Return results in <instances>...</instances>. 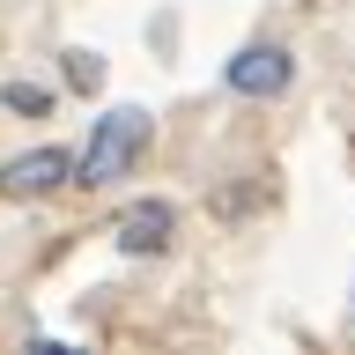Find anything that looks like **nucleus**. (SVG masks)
<instances>
[{
  "label": "nucleus",
  "mask_w": 355,
  "mask_h": 355,
  "mask_svg": "<svg viewBox=\"0 0 355 355\" xmlns=\"http://www.w3.org/2000/svg\"><path fill=\"white\" fill-rule=\"evenodd\" d=\"M148 133H155V119L141 104H119V111H104L96 119V133H89V148H82V163H74V185H119V178L141 163V148H148Z\"/></svg>",
  "instance_id": "1"
},
{
  "label": "nucleus",
  "mask_w": 355,
  "mask_h": 355,
  "mask_svg": "<svg viewBox=\"0 0 355 355\" xmlns=\"http://www.w3.org/2000/svg\"><path fill=\"white\" fill-rule=\"evenodd\" d=\"M67 178H74V155H67V148L8 155V163H0V200H44V193H60Z\"/></svg>",
  "instance_id": "2"
},
{
  "label": "nucleus",
  "mask_w": 355,
  "mask_h": 355,
  "mask_svg": "<svg viewBox=\"0 0 355 355\" xmlns=\"http://www.w3.org/2000/svg\"><path fill=\"white\" fill-rule=\"evenodd\" d=\"M296 82V60H288L282 44H244L237 60H230V89L237 96H282Z\"/></svg>",
  "instance_id": "3"
},
{
  "label": "nucleus",
  "mask_w": 355,
  "mask_h": 355,
  "mask_svg": "<svg viewBox=\"0 0 355 355\" xmlns=\"http://www.w3.org/2000/svg\"><path fill=\"white\" fill-rule=\"evenodd\" d=\"M171 230H178V207L171 200H133L126 215H119V252H163L171 244Z\"/></svg>",
  "instance_id": "4"
},
{
  "label": "nucleus",
  "mask_w": 355,
  "mask_h": 355,
  "mask_svg": "<svg viewBox=\"0 0 355 355\" xmlns=\"http://www.w3.org/2000/svg\"><path fill=\"white\" fill-rule=\"evenodd\" d=\"M0 104H8V111H30V119H37V111L52 104V96H44L37 82H8V89H0Z\"/></svg>",
  "instance_id": "5"
},
{
  "label": "nucleus",
  "mask_w": 355,
  "mask_h": 355,
  "mask_svg": "<svg viewBox=\"0 0 355 355\" xmlns=\"http://www.w3.org/2000/svg\"><path fill=\"white\" fill-rule=\"evenodd\" d=\"M67 82H74V89H96V60H89V52H67Z\"/></svg>",
  "instance_id": "6"
}]
</instances>
